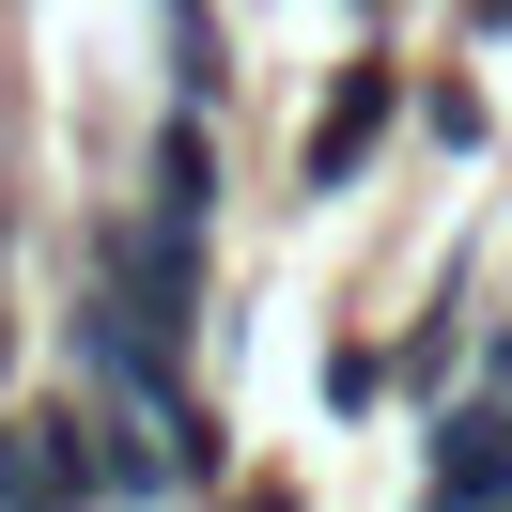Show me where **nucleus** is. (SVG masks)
Listing matches in <instances>:
<instances>
[{
	"mask_svg": "<svg viewBox=\"0 0 512 512\" xmlns=\"http://www.w3.org/2000/svg\"><path fill=\"white\" fill-rule=\"evenodd\" d=\"M78 497H109L94 419H0V512H78Z\"/></svg>",
	"mask_w": 512,
	"mask_h": 512,
	"instance_id": "nucleus-1",
	"label": "nucleus"
},
{
	"mask_svg": "<svg viewBox=\"0 0 512 512\" xmlns=\"http://www.w3.org/2000/svg\"><path fill=\"white\" fill-rule=\"evenodd\" d=\"M497 497H512V404L435 419V512H497Z\"/></svg>",
	"mask_w": 512,
	"mask_h": 512,
	"instance_id": "nucleus-2",
	"label": "nucleus"
},
{
	"mask_svg": "<svg viewBox=\"0 0 512 512\" xmlns=\"http://www.w3.org/2000/svg\"><path fill=\"white\" fill-rule=\"evenodd\" d=\"M373 125H388V78L357 63V78H342V109H326V125H311V187H342V171L373 156Z\"/></svg>",
	"mask_w": 512,
	"mask_h": 512,
	"instance_id": "nucleus-3",
	"label": "nucleus"
},
{
	"mask_svg": "<svg viewBox=\"0 0 512 512\" xmlns=\"http://www.w3.org/2000/svg\"><path fill=\"white\" fill-rule=\"evenodd\" d=\"M497 404H512V342H497Z\"/></svg>",
	"mask_w": 512,
	"mask_h": 512,
	"instance_id": "nucleus-4",
	"label": "nucleus"
},
{
	"mask_svg": "<svg viewBox=\"0 0 512 512\" xmlns=\"http://www.w3.org/2000/svg\"><path fill=\"white\" fill-rule=\"evenodd\" d=\"M249 512H280V497H249Z\"/></svg>",
	"mask_w": 512,
	"mask_h": 512,
	"instance_id": "nucleus-5",
	"label": "nucleus"
},
{
	"mask_svg": "<svg viewBox=\"0 0 512 512\" xmlns=\"http://www.w3.org/2000/svg\"><path fill=\"white\" fill-rule=\"evenodd\" d=\"M497 512H512V497H497Z\"/></svg>",
	"mask_w": 512,
	"mask_h": 512,
	"instance_id": "nucleus-6",
	"label": "nucleus"
}]
</instances>
